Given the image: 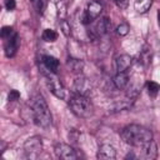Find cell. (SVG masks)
I'll return each instance as SVG.
<instances>
[{
  "instance_id": "3957f363",
  "label": "cell",
  "mask_w": 160,
  "mask_h": 160,
  "mask_svg": "<svg viewBox=\"0 0 160 160\" xmlns=\"http://www.w3.org/2000/svg\"><path fill=\"white\" fill-rule=\"evenodd\" d=\"M69 105L71 111L79 118L88 119L94 114V105L86 95L74 94L69 100Z\"/></svg>"
},
{
  "instance_id": "277c9868",
  "label": "cell",
  "mask_w": 160,
  "mask_h": 160,
  "mask_svg": "<svg viewBox=\"0 0 160 160\" xmlns=\"http://www.w3.org/2000/svg\"><path fill=\"white\" fill-rule=\"evenodd\" d=\"M42 74L46 79V85L50 89V91L59 99H66V89L60 81V79L56 76V72L42 70Z\"/></svg>"
},
{
  "instance_id": "2e32d148",
  "label": "cell",
  "mask_w": 160,
  "mask_h": 160,
  "mask_svg": "<svg viewBox=\"0 0 160 160\" xmlns=\"http://www.w3.org/2000/svg\"><path fill=\"white\" fill-rule=\"evenodd\" d=\"M66 66L71 72L75 74H80L84 69V62L80 59H75V58H69L66 61Z\"/></svg>"
},
{
  "instance_id": "30bf717a",
  "label": "cell",
  "mask_w": 160,
  "mask_h": 160,
  "mask_svg": "<svg viewBox=\"0 0 160 160\" xmlns=\"http://www.w3.org/2000/svg\"><path fill=\"white\" fill-rule=\"evenodd\" d=\"M140 156L142 159H146V160H152L158 156V146L155 144L154 140L146 142L145 145L141 146V154Z\"/></svg>"
},
{
  "instance_id": "9a60e30c",
  "label": "cell",
  "mask_w": 160,
  "mask_h": 160,
  "mask_svg": "<svg viewBox=\"0 0 160 160\" xmlns=\"http://www.w3.org/2000/svg\"><path fill=\"white\" fill-rule=\"evenodd\" d=\"M129 81H130V80H129V76H128L126 71H124V72H118V74L114 76V80H112L115 88L119 89V90L126 89Z\"/></svg>"
},
{
  "instance_id": "5b68a950",
  "label": "cell",
  "mask_w": 160,
  "mask_h": 160,
  "mask_svg": "<svg viewBox=\"0 0 160 160\" xmlns=\"http://www.w3.org/2000/svg\"><path fill=\"white\" fill-rule=\"evenodd\" d=\"M42 151V141L40 136H31L24 142V152L29 159H36Z\"/></svg>"
},
{
  "instance_id": "7c38bea8",
  "label": "cell",
  "mask_w": 160,
  "mask_h": 160,
  "mask_svg": "<svg viewBox=\"0 0 160 160\" xmlns=\"http://www.w3.org/2000/svg\"><path fill=\"white\" fill-rule=\"evenodd\" d=\"M98 159H104V160H112L116 158V150L114 149V146L109 145V144H102L96 154Z\"/></svg>"
},
{
  "instance_id": "8992f818",
  "label": "cell",
  "mask_w": 160,
  "mask_h": 160,
  "mask_svg": "<svg viewBox=\"0 0 160 160\" xmlns=\"http://www.w3.org/2000/svg\"><path fill=\"white\" fill-rule=\"evenodd\" d=\"M102 11V4L99 0H92L88 4L86 10L82 12L81 15V22L88 25L90 24L92 20H95L96 18H99V15Z\"/></svg>"
},
{
  "instance_id": "d4e9b609",
  "label": "cell",
  "mask_w": 160,
  "mask_h": 160,
  "mask_svg": "<svg viewBox=\"0 0 160 160\" xmlns=\"http://www.w3.org/2000/svg\"><path fill=\"white\" fill-rule=\"evenodd\" d=\"M114 2L121 10H125L128 8V5H129V0H114Z\"/></svg>"
},
{
  "instance_id": "ba28073f",
  "label": "cell",
  "mask_w": 160,
  "mask_h": 160,
  "mask_svg": "<svg viewBox=\"0 0 160 160\" xmlns=\"http://www.w3.org/2000/svg\"><path fill=\"white\" fill-rule=\"evenodd\" d=\"M54 151H55V155L59 159H62V160H74V159H76L75 150L72 149V146H70L68 144H64V142L56 144L55 148H54Z\"/></svg>"
},
{
  "instance_id": "603a6c76",
  "label": "cell",
  "mask_w": 160,
  "mask_h": 160,
  "mask_svg": "<svg viewBox=\"0 0 160 160\" xmlns=\"http://www.w3.org/2000/svg\"><path fill=\"white\" fill-rule=\"evenodd\" d=\"M12 32H14V29H12V28H10V26H4V28L1 29V38L5 39V38L10 36Z\"/></svg>"
},
{
  "instance_id": "7a4b0ae2",
  "label": "cell",
  "mask_w": 160,
  "mask_h": 160,
  "mask_svg": "<svg viewBox=\"0 0 160 160\" xmlns=\"http://www.w3.org/2000/svg\"><path fill=\"white\" fill-rule=\"evenodd\" d=\"M30 111L34 122L40 128H49L51 125V114L45 99L38 94L32 96L30 102Z\"/></svg>"
},
{
  "instance_id": "cb8c5ba5",
  "label": "cell",
  "mask_w": 160,
  "mask_h": 160,
  "mask_svg": "<svg viewBox=\"0 0 160 160\" xmlns=\"http://www.w3.org/2000/svg\"><path fill=\"white\" fill-rule=\"evenodd\" d=\"M19 98H20V92L18 90H10L9 96H8L9 101H16V100H19Z\"/></svg>"
},
{
  "instance_id": "8fae6325",
  "label": "cell",
  "mask_w": 160,
  "mask_h": 160,
  "mask_svg": "<svg viewBox=\"0 0 160 160\" xmlns=\"http://www.w3.org/2000/svg\"><path fill=\"white\" fill-rule=\"evenodd\" d=\"M131 62H132V59L130 55L121 54V55L116 56V59H115V68H116L118 72H124L131 66Z\"/></svg>"
},
{
  "instance_id": "52a82bcc",
  "label": "cell",
  "mask_w": 160,
  "mask_h": 160,
  "mask_svg": "<svg viewBox=\"0 0 160 160\" xmlns=\"http://www.w3.org/2000/svg\"><path fill=\"white\" fill-rule=\"evenodd\" d=\"M19 45H20L19 35L14 31L10 36L4 39V52H5V56L6 58H12L16 54V51L19 49Z\"/></svg>"
},
{
  "instance_id": "484cf974",
  "label": "cell",
  "mask_w": 160,
  "mask_h": 160,
  "mask_svg": "<svg viewBox=\"0 0 160 160\" xmlns=\"http://www.w3.org/2000/svg\"><path fill=\"white\" fill-rule=\"evenodd\" d=\"M15 6H16L15 0H5V8H6V10L11 11V10L15 9Z\"/></svg>"
},
{
  "instance_id": "4316f807",
  "label": "cell",
  "mask_w": 160,
  "mask_h": 160,
  "mask_svg": "<svg viewBox=\"0 0 160 160\" xmlns=\"http://www.w3.org/2000/svg\"><path fill=\"white\" fill-rule=\"evenodd\" d=\"M158 19H159V25H160V11L158 12Z\"/></svg>"
},
{
  "instance_id": "6da1fadb",
  "label": "cell",
  "mask_w": 160,
  "mask_h": 160,
  "mask_svg": "<svg viewBox=\"0 0 160 160\" xmlns=\"http://www.w3.org/2000/svg\"><path fill=\"white\" fill-rule=\"evenodd\" d=\"M121 138L126 144L135 148H141L142 145L152 140V132L145 126L131 124L122 129Z\"/></svg>"
},
{
  "instance_id": "5bb4252c",
  "label": "cell",
  "mask_w": 160,
  "mask_h": 160,
  "mask_svg": "<svg viewBox=\"0 0 160 160\" xmlns=\"http://www.w3.org/2000/svg\"><path fill=\"white\" fill-rule=\"evenodd\" d=\"M41 62L44 66V70L51 71V72H56L59 69V60L51 55H44L41 58Z\"/></svg>"
},
{
  "instance_id": "44dd1931",
  "label": "cell",
  "mask_w": 160,
  "mask_h": 160,
  "mask_svg": "<svg viewBox=\"0 0 160 160\" xmlns=\"http://www.w3.org/2000/svg\"><path fill=\"white\" fill-rule=\"evenodd\" d=\"M130 106V104L129 102H126V101H121V102H116L114 106H112V110L111 111H121V110H124V109H128Z\"/></svg>"
},
{
  "instance_id": "ffe728a7",
  "label": "cell",
  "mask_w": 160,
  "mask_h": 160,
  "mask_svg": "<svg viewBox=\"0 0 160 160\" xmlns=\"http://www.w3.org/2000/svg\"><path fill=\"white\" fill-rule=\"evenodd\" d=\"M129 30H130V28H129L128 24H120V25L116 28V32H118V35H120V36H125V35L129 32Z\"/></svg>"
},
{
  "instance_id": "83f0119b",
  "label": "cell",
  "mask_w": 160,
  "mask_h": 160,
  "mask_svg": "<svg viewBox=\"0 0 160 160\" xmlns=\"http://www.w3.org/2000/svg\"><path fill=\"white\" fill-rule=\"evenodd\" d=\"M31 1H32V2H36V1H38V0H31Z\"/></svg>"
},
{
  "instance_id": "d6986e66",
  "label": "cell",
  "mask_w": 160,
  "mask_h": 160,
  "mask_svg": "<svg viewBox=\"0 0 160 160\" xmlns=\"http://www.w3.org/2000/svg\"><path fill=\"white\" fill-rule=\"evenodd\" d=\"M146 89L150 96H156L158 92L160 91V85L156 81H148L146 82Z\"/></svg>"
},
{
  "instance_id": "9c48e42d",
  "label": "cell",
  "mask_w": 160,
  "mask_h": 160,
  "mask_svg": "<svg viewBox=\"0 0 160 160\" xmlns=\"http://www.w3.org/2000/svg\"><path fill=\"white\" fill-rule=\"evenodd\" d=\"M74 94H80V95H86L89 96V92L91 91V85L90 81L88 80V78L79 75L75 81H74V86H72Z\"/></svg>"
},
{
  "instance_id": "7402d4cb",
  "label": "cell",
  "mask_w": 160,
  "mask_h": 160,
  "mask_svg": "<svg viewBox=\"0 0 160 160\" xmlns=\"http://www.w3.org/2000/svg\"><path fill=\"white\" fill-rule=\"evenodd\" d=\"M60 26H61V30H62L64 35L65 36H69L70 35V24L66 20H62L61 24H60Z\"/></svg>"
},
{
  "instance_id": "ac0fdd59",
  "label": "cell",
  "mask_w": 160,
  "mask_h": 160,
  "mask_svg": "<svg viewBox=\"0 0 160 160\" xmlns=\"http://www.w3.org/2000/svg\"><path fill=\"white\" fill-rule=\"evenodd\" d=\"M42 40L46 41V42H54L58 40V32L52 29H45L42 31V35H41Z\"/></svg>"
},
{
  "instance_id": "e0dca14e",
  "label": "cell",
  "mask_w": 160,
  "mask_h": 160,
  "mask_svg": "<svg viewBox=\"0 0 160 160\" xmlns=\"http://www.w3.org/2000/svg\"><path fill=\"white\" fill-rule=\"evenodd\" d=\"M152 5V0H135L134 1V8L139 14L146 12Z\"/></svg>"
},
{
  "instance_id": "4fadbf2b",
  "label": "cell",
  "mask_w": 160,
  "mask_h": 160,
  "mask_svg": "<svg viewBox=\"0 0 160 160\" xmlns=\"http://www.w3.org/2000/svg\"><path fill=\"white\" fill-rule=\"evenodd\" d=\"M110 29H111V21L108 18H101L96 22V25L94 28V31H95L96 36H102V35L108 34L110 31Z\"/></svg>"
}]
</instances>
